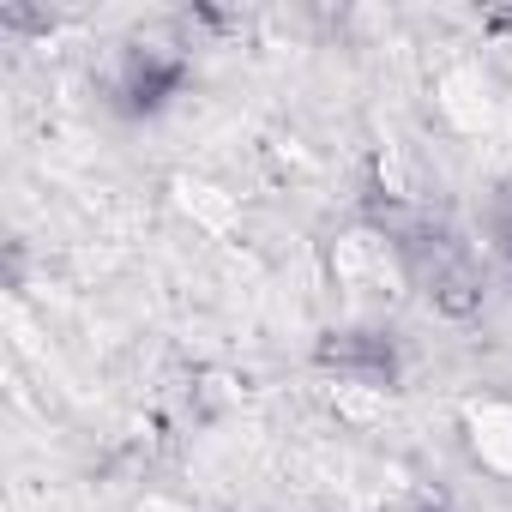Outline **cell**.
<instances>
[{
    "mask_svg": "<svg viewBox=\"0 0 512 512\" xmlns=\"http://www.w3.org/2000/svg\"><path fill=\"white\" fill-rule=\"evenodd\" d=\"M181 79H187V61L175 49H157V43L151 49H127L121 79H115V97H121L127 115H151V109H163L181 91Z\"/></svg>",
    "mask_w": 512,
    "mask_h": 512,
    "instance_id": "1",
    "label": "cell"
},
{
    "mask_svg": "<svg viewBox=\"0 0 512 512\" xmlns=\"http://www.w3.org/2000/svg\"><path fill=\"white\" fill-rule=\"evenodd\" d=\"M320 362L338 374H368V380H392V344L380 332H332L320 344Z\"/></svg>",
    "mask_w": 512,
    "mask_h": 512,
    "instance_id": "2",
    "label": "cell"
},
{
    "mask_svg": "<svg viewBox=\"0 0 512 512\" xmlns=\"http://www.w3.org/2000/svg\"><path fill=\"white\" fill-rule=\"evenodd\" d=\"M434 314H446V320H470L476 308H482V284H476V272H464V266H452V272H434Z\"/></svg>",
    "mask_w": 512,
    "mask_h": 512,
    "instance_id": "3",
    "label": "cell"
},
{
    "mask_svg": "<svg viewBox=\"0 0 512 512\" xmlns=\"http://www.w3.org/2000/svg\"><path fill=\"white\" fill-rule=\"evenodd\" d=\"M410 512H452V506H446L440 494H416V500H410Z\"/></svg>",
    "mask_w": 512,
    "mask_h": 512,
    "instance_id": "4",
    "label": "cell"
},
{
    "mask_svg": "<svg viewBox=\"0 0 512 512\" xmlns=\"http://www.w3.org/2000/svg\"><path fill=\"white\" fill-rule=\"evenodd\" d=\"M506 260H512V229H506Z\"/></svg>",
    "mask_w": 512,
    "mask_h": 512,
    "instance_id": "5",
    "label": "cell"
}]
</instances>
